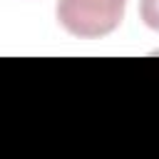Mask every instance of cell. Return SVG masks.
I'll return each mask as SVG.
<instances>
[{
	"label": "cell",
	"instance_id": "1",
	"mask_svg": "<svg viewBox=\"0 0 159 159\" xmlns=\"http://www.w3.org/2000/svg\"><path fill=\"white\" fill-rule=\"evenodd\" d=\"M124 5L127 0H57V20L70 35L94 40L119 27Z\"/></svg>",
	"mask_w": 159,
	"mask_h": 159
}]
</instances>
